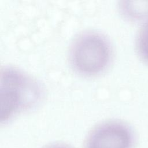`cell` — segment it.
<instances>
[{
	"mask_svg": "<svg viewBox=\"0 0 148 148\" xmlns=\"http://www.w3.org/2000/svg\"><path fill=\"white\" fill-rule=\"evenodd\" d=\"M110 47L106 39L94 33L85 34L74 42L71 60L74 68L84 75H94L102 71L110 58Z\"/></svg>",
	"mask_w": 148,
	"mask_h": 148,
	"instance_id": "1",
	"label": "cell"
},
{
	"mask_svg": "<svg viewBox=\"0 0 148 148\" xmlns=\"http://www.w3.org/2000/svg\"><path fill=\"white\" fill-rule=\"evenodd\" d=\"M24 75L13 70H5L1 78V121H6L20 108L34 99L36 87Z\"/></svg>",
	"mask_w": 148,
	"mask_h": 148,
	"instance_id": "2",
	"label": "cell"
},
{
	"mask_svg": "<svg viewBox=\"0 0 148 148\" xmlns=\"http://www.w3.org/2000/svg\"><path fill=\"white\" fill-rule=\"evenodd\" d=\"M135 134L121 121H109L95 127L88 134L84 148H134Z\"/></svg>",
	"mask_w": 148,
	"mask_h": 148,
	"instance_id": "3",
	"label": "cell"
},
{
	"mask_svg": "<svg viewBox=\"0 0 148 148\" xmlns=\"http://www.w3.org/2000/svg\"><path fill=\"white\" fill-rule=\"evenodd\" d=\"M121 14L127 20L140 23L148 21V1H123L120 2Z\"/></svg>",
	"mask_w": 148,
	"mask_h": 148,
	"instance_id": "4",
	"label": "cell"
},
{
	"mask_svg": "<svg viewBox=\"0 0 148 148\" xmlns=\"http://www.w3.org/2000/svg\"><path fill=\"white\" fill-rule=\"evenodd\" d=\"M135 49L140 60L148 65V21L140 25L135 39Z\"/></svg>",
	"mask_w": 148,
	"mask_h": 148,
	"instance_id": "5",
	"label": "cell"
},
{
	"mask_svg": "<svg viewBox=\"0 0 148 148\" xmlns=\"http://www.w3.org/2000/svg\"><path fill=\"white\" fill-rule=\"evenodd\" d=\"M43 148H72L69 145L64 143H50Z\"/></svg>",
	"mask_w": 148,
	"mask_h": 148,
	"instance_id": "6",
	"label": "cell"
}]
</instances>
